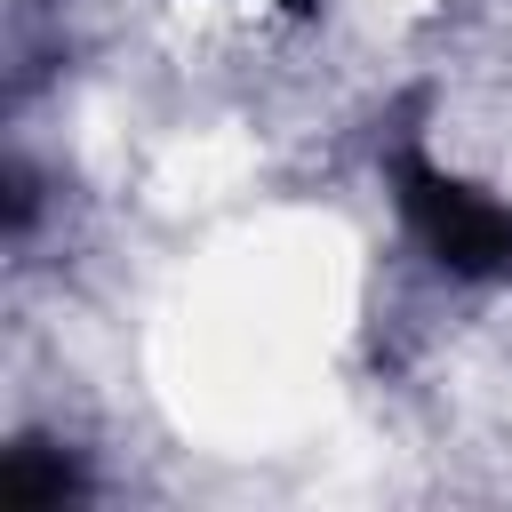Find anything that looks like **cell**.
Segmentation results:
<instances>
[{"instance_id":"1","label":"cell","mask_w":512,"mask_h":512,"mask_svg":"<svg viewBox=\"0 0 512 512\" xmlns=\"http://www.w3.org/2000/svg\"><path fill=\"white\" fill-rule=\"evenodd\" d=\"M392 184H400V216L408 232L464 280H504L512 272V208L488 200L480 184L432 168L424 152H392Z\"/></svg>"},{"instance_id":"3","label":"cell","mask_w":512,"mask_h":512,"mask_svg":"<svg viewBox=\"0 0 512 512\" xmlns=\"http://www.w3.org/2000/svg\"><path fill=\"white\" fill-rule=\"evenodd\" d=\"M280 8H296V16H304V8H312V0H280Z\"/></svg>"},{"instance_id":"2","label":"cell","mask_w":512,"mask_h":512,"mask_svg":"<svg viewBox=\"0 0 512 512\" xmlns=\"http://www.w3.org/2000/svg\"><path fill=\"white\" fill-rule=\"evenodd\" d=\"M64 496H72V464H64V456H48V448H8V464H0V504L40 512V504H64Z\"/></svg>"}]
</instances>
